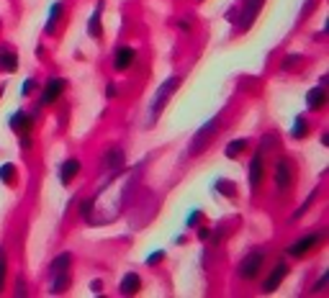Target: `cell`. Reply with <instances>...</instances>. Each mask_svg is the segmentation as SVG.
<instances>
[{"label": "cell", "instance_id": "d4e9b609", "mask_svg": "<svg viewBox=\"0 0 329 298\" xmlns=\"http://www.w3.org/2000/svg\"><path fill=\"white\" fill-rule=\"evenodd\" d=\"M93 203H95V198H87V201H82V203H80V216H90Z\"/></svg>", "mask_w": 329, "mask_h": 298}, {"label": "cell", "instance_id": "cb8c5ba5", "mask_svg": "<svg viewBox=\"0 0 329 298\" xmlns=\"http://www.w3.org/2000/svg\"><path fill=\"white\" fill-rule=\"evenodd\" d=\"M6 275H8V262H6V249H0V290L6 288Z\"/></svg>", "mask_w": 329, "mask_h": 298}, {"label": "cell", "instance_id": "277c9868", "mask_svg": "<svg viewBox=\"0 0 329 298\" xmlns=\"http://www.w3.org/2000/svg\"><path fill=\"white\" fill-rule=\"evenodd\" d=\"M262 3H265V0H245V3H242V11H239V18H237V29L239 31H245V29L252 26V21L260 13Z\"/></svg>", "mask_w": 329, "mask_h": 298}, {"label": "cell", "instance_id": "3957f363", "mask_svg": "<svg viewBox=\"0 0 329 298\" xmlns=\"http://www.w3.org/2000/svg\"><path fill=\"white\" fill-rule=\"evenodd\" d=\"M321 239H324V234H321V231H316V234H306V237H301L298 242H293V244L286 249V254H291V257H303V254H306V252H311Z\"/></svg>", "mask_w": 329, "mask_h": 298}, {"label": "cell", "instance_id": "836d02e7", "mask_svg": "<svg viewBox=\"0 0 329 298\" xmlns=\"http://www.w3.org/2000/svg\"><path fill=\"white\" fill-rule=\"evenodd\" d=\"M108 98H116V85H108Z\"/></svg>", "mask_w": 329, "mask_h": 298}, {"label": "cell", "instance_id": "52a82bcc", "mask_svg": "<svg viewBox=\"0 0 329 298\" xmlns=\"http://www.w3.org/2000/svg\"><path fill=\"white\" fill-rule=\"evenodd\" d=\"M291 180H293V167H291V162H288V160H278V165H275V188L283 193V190H288Z\"/></svg>", "mask_w": 329, "mask_h": 298}, {"label": "cell", "instance_id": "7c38bea8", "mask_svg": "<svg viewBox=\"0 0 329 298\" xmlns=\"http://www.w3.org/2000/svg\"><path fill=\"white\" fill-rule=\"evenodd\" d=\"M0 70L3 72H16L18 70V54L11 47H0Z\"/></svg>", "mask_w": 329, "mask_h": 298}, {"label": "cell", "instance_id": "5bb4252c", "mask_svg": "<svg viewBox=\"0 0 329 298\" xmlns=\"http://www.w3.org/2000/svg\"><path fill=\"white\" fill-rule=\"evenodd\" d=\"M139 288H142V278H139L137 272H126L124 280H121V285H119V290H121L124 295H134V293H139Z\"/></svg>", "mask_w": 329, "mask_h": 298}, {"label": "cell", "instance_id": "d6986e66", "mask_svg": "<svg viewBox=\"0 0 329 298\" xmlns=\"http://www.w3.org/2000/svg\"><path fill=\"white\" fill-rule=\"evenodd\" d=\"M306 134H309V121H306L303 116H296L293 129H291V136H293V139H303Z\"/></svg>", "mask_w": 329, "mask_h": 298}, {"label": "cell", "instance_id": "44dd1931", "mask_svg": "<svg viewBox=\"0 0 329 298\" xmlns=\"http://www.w3.org/2000/svg\"><path fill=\"white\" fill-rule=\"evenodd\" d=\"M121 165H124V152H121V149H111V152H108V157H105V167L121 170Z\"/></svg>", "mask_w": 329, "mask_h": 298}, {"label": "cell", "instance_id": "d6a6232c", "mask_svg": "<svg viewBox=\"0 0 329 298\" xmlns=\"http://www.w3.org/2000/svg\"><path fill=\"white\" fill-rule=\"evenodd\" d=\"M190 26H193L190 21H180V29H183V31H190Z\"/></svg>", "mask_w": 329, "mask_h": 298}, {"label": "cell", "instance_id": "30bf717a", "mask_svg": "<svg viewBox=\"0 0 329 298\" xmlns=\"http://www.w3.org/2000/svg\"><path fill=\"white\" fill-rule=\"evenodd\" d=\"M134 49L131 47H121L119 52H116V57H114V70L116 72H126L129 67H131V62H134Z\"/></svg>", "mask_w": 329, "mask_h": 298}, {"label": "cell", "instance_id": "2e32d148", "mask_svg": "<svg viewBox=\"0 0 329 298\" xmlns=\"http://www.w3.org/2000/svg\"><path fill=\"white\" fill-rule=\"evenodd\" d=\"M247 146H250V141H247V139H234V141H229V144H227L224 155H227L229 160H237L239 155H245V152H247Z\"/></svg>", "mask_w": 329, "mask_h": 298}, {"label": "cell", "instance_id": "e0dca14e", "mask_svg": "<svg viewBox=\"0 0 329 298\" xmlns=\"http://www.w3.org/2000/svg\"><path fill=\"white\" fill-rule=\"evenodd\" d=\"M100 13H103V3H98V6H95V11H93L90 21H87V31H90V36H93V39H100Z\"/></svg>", "mask_w": 329, "mask_h": 298}, {"label": "cell", "instance_id": "603a6c76", "mask_svg": "<svg viewBox=\"0 0 329 298\" xmlns=\"http://www.w3.org/2000/svg\"><path fill=\"white\" fill-rule=\"evenodd\" d=\"M13 175H16V167L13 165H3V167H0V180H3V183L13 185Z\"/></svg>", "mask_w": 329, "mask_h": 298}, {"label": "cell", "instance_id": "9a60e30c", "mask_svg": "<svg viewBox=\"0 0 329 298\" xmlns=\"http://www.w3.org/2000/svg\"><path fill=\"white\" fill-rule=\"evenodd\" d=\"M324 103H326V93H324V88H314V90H309V95H306V105H309L311 111L324 108Z\"/></svg>", "mask_w": 329, "mask_h": 298}, {"label": "cell", "instance_id": "ac0fdd59", "mask_svg": "<svg viewBox=\"0 0 329 298\" xmlns=\"http://www.w3.org/2000/svg\"><path fill=\"white\" fill-rule=\"evenodd\" d=\"M62 13H64V3H54V6H52V13H49V18H47V26H44V31H47V34H54L57 21L62 18Z\"/></svg>", "mask_w": 329, "mask_h": 298}, {"label": "cell", "instance_id": "7a4b0ae2", "mask_svg": "<svg viewBox=\"0 0 329 298\" xmlns=\"http://www.w3.org/2000/svg\"><path fill=\"white\" fill-rule=\"evenodd\" d=\"M216 131H218V116L216 118H211L208 123H203L201 129H198V134L193 136V141H190V146H188V152L195 157V155H201L203 149L213 141V136H216Z\"/></svg>", "mask_w": 329, "mask_h": 298}, {"label": "cell", "instance_id": "1f68e13d", "mask_svg": "<svg viewBox=\"0 0 329 298\" xmlns=\"http://www.w3.org/2000/svg\"><path fill=\"white\" fill-rule=\"evenodd\" d=\"M16 293H18V295H24V293H26V285H24V283H21V280L16 283Z\"/></svg>", "mask_w": 329, "mask_h": 298}, {"label": "cell", "instance_id": "ba28073f", "mask_svg": "<svg viewBox=\"0 0 329 298\" xmlns=\"http://www.w3.org/2000/svg\"><path fill=\"white\" fill-rule=\"evenodd\" d=\"M31 126H34V118H31L26 111H16V113L11 116V129H13L18 136L31 134Z\"/></svg>", "mask_w": 329, "mask_h": 298}, {"label": "cell", "instance_id": "ffe728a7", "mask_svg": "<svg viewBox=\"0 0 329 298\" xmlns=\"http://www.w3.org/2000/svg\"><path fill=\"white\" fill-rule=\"evenodd\" d=\"M70 254L64 252V254H57L54 257V262H52V275H57V272H67V267H70Z\"/></svg>", "mask_w": 329, "mask_h": 298}, {"label": "cell", "instance_id": "9c48e42d", "mask_svg": "<svg viewBox=\"0 0 329 298\" xmlns=\"http://www.w3.org/2000/svg\"><path fill=\"white\" fill-rule=\"evenodd\" d=\"M262 178H265V167H262V152H257L252 157V162H250V185H252V190L260 188Z\"/></svg>", "mask_w": 329, "mask_h": 298}, {"label": "cell", "instance_id": "f1b7e54d", "mask_svg": "<svg viewBox=\"0 0 329 298\" xmlns=\"http://www.w3.org/2000/svg\"><path fill=\"white\" fill-rule=\"evenodd\" d=\"M31 90H34V80H26L24 82V95H31Z\"/></svg>", "mask_w": 329, "mask_h": 298}, {"label": "cell", "instance_id": "484cf974", "mask_svg": "<svg viewBox=\"0 0 329 298\" xmlns=\"http://www.w3.org/2000/svg\"><path fill=\"white\" fill-rule=\"evenodd\" d=\"M298 62H301V57L296 54V57H288V59H283V65H280V67H283V70H291V67H296V65H298Z\"/></svg>", "mask_w": 329, "mask_h": 298}, {"label": "cell", "instance_id": "5b68a950", "mask_svg": "<svg viewBox=\"0 0 329 298\" xmlns=\"http://www.w3.org/2000/svg\"><path fill=\"white\" fill-rule=\"evenodd\" d=\"M262 260H265V254H262V252H252L250 257H245L242 265H239V278H242V280H255L260 267H262Z\"/></svg>", "mask_w": 329, "mask_h": 298}, {"label": "cell", "instance_id": "4dcf8cb0", "mask_svg": "<svg viewBox=\"0 0 329 298\" xmlns=\"http://www.w3.org/2000/svg\"><path fill=\"white\" fill-rule=\"evenodd\" d=\"M208 237H211V231H208V229H198V239H203V242H206Z\"/></svg>", "mask_w": 329, "mask_h": 298}, {"label": "cell", "instance_id": "8fae6325", "mask_svg": "<svg viewBox=\"0 0 329 298\" xmlns=\"http://www.w3.org/2000/svg\"><path fill=\"white\" fill-rule=\"evenodd\" d=\"M286 272H288V265H286V262H278V265H275V270L268 275V280L262 283V290H265V293L275 290V288L280 285V280L286 278Z\"/></svg>", "mask_w": 329, "mask_h": 298}, {"label": "cell", "instance_id": "7402d4cb", "mask_svg": "<svg viewBox=\"0 0 329 298\" xmlns=\"http://www.w3.org/2000/svg\"><path fill=\"white\" fill-rule=\"evenodd\" d=\"M67 288H70V275H67V272H57L49 290H52V293H59V290H67Z\"/></svg>", "mask_w": 329, "mask_h": 298}, {"label": "cell", "instance_id": "f546056e", "mask_svg": "<svg viewBox=\"0 0 329 298\" xmlns=\"http://www.w3.org/2000/svg\"><path fill=\"white\" fill-rule=\"evenodd\" d=\"M326 278H329V272H324V275H321V278H319V283L314 285V290H321V288H324V283H326Z\"/></svg>", "mask_w": 329, "mask_h": 298}, {"label": "cell", "instance_id": "4fadbf2b", "mask_svg": "<svg viewBox=\"0 0 329 298\" xmlns=\"http://www.w3.org/2000/svg\"><path fill=\"white\" fill-rule=\"evenodd\" d=\"M75 175H80V162H77V160H64V162L59 165V180L67 185V183L75 180Z\"/></svg>", "mask_w": 329, "mask_h": 298}, {"label": "cell", "instance_id": "6da1fadb", "mask_svg": "<svg viewBox=\"0 0 329 298\" xmlns=\"http://www.w3.org/2000/svg\"><path fill=\"white\" fill-rule=\"evenodd\" d=\"M178 85H180V80H178V77H167V80L160 85V90H157L155 100H152V108H149V123L160 116V111L167 105V100L172 98V93L178 90Z\"/></svg>", "mask_w": 329, "mask_h": 298}, {"label": "cell", "instance_id": "4316f807", "mask_svg": "<svg viewBox=\"0 0 329 298\" xmlns=\"http://www.w3.org/2000/svg\"><path fill=\"white\" fill-rule=\"evenodd\" d=\"M162 257H165V252H152V257H149L147 262H149V265H157Z\"/></svg>", "mask_w": 329, "mask_h": 298}, {"label": "cell", "instance_id": "8992f818", "mask_svg": "<svg viewBox=\"0 0 329 298\" xmlns=\"http://www.w3.org/2000/svg\"><path fill=\"white\" fill-rule=\"evenodd\" d=\"M67 88V82L64 80H59V77H52L47 85H44V90H41V105H52V103H57L59 98H62V90Z\"/></svg>", "mask_w": 329, "mask_h": 298}, {"label": "cell", "instance_id": "83f0119b", "mask_svg": "<svg viewBox=\"0 0 329 298\" xmlns=\"http://www.w3.org/2000/svg\"><path fill=\"white\" fill-rule=\"evenodd\" d=\"M198 219H201V211H193V214H190V221H188V226H195V224H198Z\"/></svg>", "mask_w": 329, "mask_h": 298}]
</instances>
